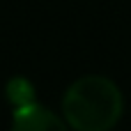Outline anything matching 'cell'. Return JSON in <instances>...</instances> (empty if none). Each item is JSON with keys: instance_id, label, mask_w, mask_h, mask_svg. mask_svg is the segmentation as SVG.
I'll list each match as a JSON object with an SVG mask.
<instances>
[{"instance_id": "cell-2", "label": "cell", "mask_w": 131, "mask_h": 131, "mask_svg": "<svg viewBox=\"0 0 131 131\" xmlns=\"http://www.w3.org/2000/svg\"><path fill=\"white\" fill-rule=\"evenodd\" d=\"M12 131H67V127L48 108H44V106L32 101L28 106L14 108Z\"/></svg>"}, {"instance_id": "cell-1", "label": "cell", "mask_w": 131, "mask_h": 131, "mask_svg": "<svg viewBox=\"0 0 131 131\" xmlns=\"http://www.w3.org/2000/svg\"><path fill=\"white\" fill-rule=\"evenodd\" d=\"M62 113L74 131H108L122 115V94L104 76H83L64 92Z\"/></svg>"}, {"instance_id": "cell-3", "label": "cell", "mask_w": 131, "mask_h": 131, "mask_svg": "<svg viewBox=\"0 0 131 131\" xmlns=\"http://www.w3.org/2000/svg\"><path fill=\"white\" fill-rule=\"evenodd\" d=\"M5 94H7V101H9L14 108H21V106H28V104L35 101V88H32L25 78H21V76L12 78V81L7 83Z\"/></svg>"}]
</instances>
